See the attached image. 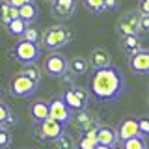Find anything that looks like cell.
Returning <instances> with one entry per match:
<instances>
[{
	"instance_id": "6da1fadb",
	"label": "cell",
	"mask_w": 149,
	"mask_h": 149,
	"mask_svg": "<svg viewBox=\"0 0 149 149\" xmlns=\"http://www.w3.org/2000/svg\"><path fill=\"white\" fill-rule=\"evenodd\" d=\"M125 88V78L114 65L95 69L90 77V91L99 101H116L121 97Z\"/></svg>"
},
{
	"instance_id": "7a4b0ae2",
	"label": "cell",
	"mask_w": 149,
	"mask_h": 149,
	"mask_svg": "<svg viewBox=\"0 0 149 149\" xmlns=\"http://www.w3.org/2000/svg\"><path fill=\"white\" fill-rule=\"evenodd\" d=\"M69 41H73V30L63 24L49 26L41 34V47L47 50H60Z\"/></svg>"
},
{
	"instance_id": "3957f363",
	"label": "cell",
	"mask_w": 149,
	"mask_h": 149,
	"mask_svg": "<svg viewBox=\"0 0 149 149\" xmlns=\"http://www.w3.org/2000/svg\"><path fill=\"white\" fill-rule=\"evenodd\" d=\"M11 54L19 63H36L41 56V47L39 43H32V41H26L21 37V41H17L13 47Z\"/></svg>"
},
{
	"instance_id": "277c9868",
	"label": "cell",
	"mask_w": 149,
	"mask_h": 149,
	"mask_svg": "<svg viewBox=\"0 0 149 149\" xmlns=\"http://www.w3.org/2000/svg\"><path fill=\"white\" fill-rule=\"evenodd\" d=\"M37 86H39V84L30 80L26 74L17 73L15 77L11 78V82H9V93H11L13 97H17V99H26V97H32L37 91Z\"/></svg>"
},
{
	"instance_id": "5b68a950",
	"label": "cell",
	"mask_w": 149,
	"mask_h": 149,
	"mask_svg": "<svg viewBox=\"0 0 149 149\" xmlns=\"http://www.w3.org/2000/svg\"><path fill=\"white\" fill-rule=\"evenodd\" d=\"M43 71L49 74V77H52V78L63 77V74L69 71V62H67V58H65L63 54L52 50V52L45 58V62H43Z\"/></svg>"
},
{
	"instance_id": "8992f818",
	"label": "cell",
	"mask_w": 149,
	"mask_h": 149,
	"mask_svg": "<svg viewBox=\"0 0 149 149\" xmlns=\"http://www.w3.org/2000/svg\"><path fill=\"white\" fill-rule=\"evenodd\" d=\"M49 118L56 119L58 123H62L63 127L73 119V112H71V108H69L67 104H65V101L62 99V95L49 102Z\"/></svg>"
},
{
	"instance_id": "52a82bcc",
	"label": "cell",
	"mask_w": 149,
	"mask_h": 149,
	"mask_svg": "<svg viewBox=\"0 0 149 149\" xmlns=\"http://www.w3.org/2000/svg\"><path fill=\"white\" fill-rule=\"evenodd\" d=\"M62 99L65 101V104L71 108V112L84 110L88 104V93L80 90V88H69L62 93Z\"/></svg>"
},
{
	"instance_id": "ba28073f",
	"label": "cell",
	"mask_w": 149,
	"mask_h": 149,
	"mask_svg": "<svg viewBox=\"0 0 149 149\" xmlns=\"http://www.w3.org/2000/svg\"><path fill=\"white\" fill-rule=\"evenodd\" d=\"M60 134H63V125L52 118H47L41 123H37V136L41 140H52L54 142Z\"/></svg>"
},
{
	"instance_id": "9c48e42d",
	"label": "cell",
	"mask_w": 149,
	"mask_h": 149,
	"mask_svg": "<svg viewBox=\"0 0 149 149\" xmlns=\"http://www.w3.org/2000/svg\"><path fill=\"white\" fill-rule=\"evenodd\" d=\"M118 32L121 36L140 34V11H130L118 21Z\"/></svg>"
},
{
	"instance_id": "30bf717a",
	"label": "cell",
	"mask_w": 149,
	"mask_h": 149,
	"mask_svg": "<svg viewBox=\"0 0 149 149\" xmlns=\"http://www.w3.org/2000/svg\"><path fill=\"white\" fill-rule=\"evenodd\" d=\"M73 114H74L73 121H74V125H77V129L80 130V132H88V130H97L99 129V121L93 118L86 108L78 110V112H73Z\"/></svg>"
},
{
	"instance_id": "8fae6325",
	"label": "cell",
	"mask_w": 149,
	"mask_h": 149,
	"mask_svg": "<svg viewBox=\"0 0 149 149\" xmlns=\"http://www.w3.org/2000/svg\"><path fill=\"white\" fill-rule=\"evenodd\" d=\"M129 65L130 71H134L136 74H149V49H142L134 56H130Z\"/></svg>"
},
{
	"instance_id": "7c38bea8",
	"label": "cell",
	"mask_w": 149,
	"mask_h": 149,
	"mask_svg": "<svg viewBox=\"0 0 149 149\" xmlns=\"http://www.w3.org/2000/svg\"><path fill=\"white\" fill-rule=\"evenodd\" d=\"M134 136H142V134H140V129H138V119H134V118L121 119L119 125H118V138H119V142L129 140V138H134Z\"/></svg>"
},
{
	"instance_id": "4fadbf2b",
	"label": "cell",
	"mask_w": 149,
	"mask_h": 149,
	"mask_svg": "<svg viewBox=\"0 0 149 149\" xmlns=\"http://www.w3.org/2000/svg\"><path fill=\"white\" fill-rule=\"evenodd\" d=\"M52 15L58 19H69L77 11V0H54L52 4Z\"/></svg>"
},
{
	"instance_id": "5bb4252c",
	"label": "cell",
	"mask_w": 149,
	"mask_h": 149,
	"mask_svg": "<svg viewBox=\"0 0 149 149\" xmlns=\"http://www.w3.org/2000/svg\"><path fill=\"white\" fill-rule=\"evenodd\" d=\"M88 62H90V67H93V69H102V67L112 65V56H110V52L106 49L97 47V49H93L90 52Z\"/></svg>"
},
{
	"instance_id": "9a60e30c",
	"label": "cell",
	"mask_w": 149,
	"mask_h": 149,
	"mask_svg": "<svg viewBox=\"0 0 149 149\" xmlns=\"http://www.w3.org/2000/svg\"><path fill=\"white\" fill-rule=\"evenodd\" d=\"M97 142L102 143V146L116 147L118 142H119L118 130H114L112 127H108V125H99V129H97Z\"/></svg>"
},
{
	"instance_id": "2e32d148",
	"label": "cell",
	"mask_w": 149,
	"mask_h": 149,
	"mask_svg": "<svg viewBox=\"0 0 149 149\" xmlns=\"http://www.w3.org/2000/svg\"><path fill=\"white\" fill-rule=\"evenodd\" d=\"M30 118H32V121H34L36 125L49 118V101L37 99V101L32 102L30 104Z\"/></svg>"
},
{
	"instance_id": "e0dca14e",
	"label": "cell",
	"mask_w": 149,
	"mask_h": 149,
	"mask_svg": "<svg viewBox=\"0 0 149 149\" xmlns=\"http://www.w3.org/2000/svg\"><path fill=\"white\" fill-rule=\"evenodd\" d=\"M142 41H140L138 34H132V36H125L123 41H121V50L125 52V56L127 58H130V56H134L138 52V50H142Z\"/></svg>"
},
{
	"instance_id": "ac0fdd59",
	"label": "cell",
	"mask_w": 149,
	"mask_h": 149,
	"mask_svg": "<svg viewBox=\"0 0 149 149\" xmlns=\"http://www.w3.org/2000/svg\"><path fill=\"white\" fill-rule=\"evenodd\" d=\"M19 17L22 19V21H26L28 24H32V22L37 21V17H39V9H37V4L34 0H30V2L22 4L21 8H19Z\"/></svg>"
},
{
	"instance_id": "d6986e66",
	"label": "cell",
	"mask_w": 149,
	"mask_h": 149,
	"mask_svg": "<svg viewBox=\"0 0 149 149\" xmlns=\"http://www.w3.org/2000/svg\"><path fill=\"white\" fill-rule=\"evenodd\" d=\"M17 17H19V9L13 8L8 0H2V2H0V21H2L4 24H8L11 19H17Z\"/></svg>"
},
{
	"instance_id": "ffe728a7",
	"label": "cell",
	"mask_w": 149,
	"mask_h": 149,
	"mask_svg": "<svg viewBox=\"0 0 149 149\" xmlns=\"http://www.w3.org/2000/svg\"><path fill=\"white\" fill-rule=\"evenodd\" d=\"M26 26H28V22L22 21L21 17H17V19H11V21L6 24V30H8L9 36L22 37V34H24V30H26Z\"/></svg>"
},
{
	"instance_id": "44dd1931",
	"label": "cell",
	"mask_w": 149,
	"mask_h": 149,
	"mask_svg": "<svg viewBox=\"0 0 149 149\" xmlns=\"http://www.w3.org/2000/svg\"><path fill=\"white\" fill-rule=\"evenodd\" d=\"M19 73L26 74V77L30 78V80H34L36 84L41 82V71H39V67H37L36 63H22V69Z\"/></svg>"
},
{
	"instance_id": "7402d4cb",
	"label": "cell",
	"mask_w": 149,
	"mask_h": 149,
	"mask_svg": "<svg viewBox=\"0 0 149 149\" xmlns=\"http://www.w3.org/2000/svg\"><path fill=\"white\" fill-rule=\"evenodd\" d=\"M69 69L74 73V74H84L90 69V62H88L86 58H80V56H77V58L71 60V63H69Z\"/></svg>"
},
{
	"instance_id": "603a6c76",
	"label": "cell",
	"mask_w": 149,
	"mask_h": 149,
	"mask_svg": "<svg viewBox=\"0 0 149 149\" xmlns=\"http://www.w3.org/2000/svg\"><path fill=\"white\" fill-rule=\"evenodd\" d=\"M121 149H147L146 138L143 136H134V138L123 140V142H121Z\"/></svg>"
},
{
	"instance_id": "cb8c5ba5",
	"label": "cell",
	"mask_w": 149,
	"mask_h": 149,
	"mask_svg": "<svg viewBox=\"0 0 149 149\" xmlns=\"http://www.w3.org/2000/svg\"><path fill=\"white\" fill-rule=\"evenodd\" d=\"M97 136H90V134H80L77 142V149H95L97 147Z\"/></svg>"
},
{
	"instance_id": "d4e9b609",
	"label": "cell",
	"mask_w": 149,
	"mask_h": 149,
	"mask_svg": "<svg viewBox=\"0 0 149 149\" xmlns=\"http://www.w3.org/2000/svg\"><path fill=\"white\" fill-rule=\"evenodd\" d=\"M84 6H86V9L90 13H93V15H99V13L106 11L104 8V0H82Z\"/></svg>"
},
{
	"instance_id": "484cf974",
	"label": "cell",
	"mask_w": 149,
	"mask_h": 149,
	"mask_svg": "<svg viewBox=\"0 0 149 149\" xmlns=\"http://www.w3.org/2000/svg\"><path fill=\"white\" fill-rule=\"evenodd\" d=\"M15 123V119H13V114L9 112V108L6 104H4L2 101H0V127H9V125Z\"/></svg>"
},
{
	"instance_id": "4316f807",
	"label": "cell",
	"mask_w": 149,
	"mask_h": 149,
	"mask_svg": "<svg viewBox=\"0 0 149 149\" xmlns=\"http://www.w3.org/2000/svg\"><path fill=\"white\" fill-rule=\"evenodd\" d=\"M22 39L32 41V43H39V41H41V32L37 30L34 24H28L26 30H24V34H22Z\"/></svg>"
},
{
	"instance_id": "83f0119b",
	"label": "cell",
	"mask_w": 149,
	"mask_h": 149,
	"mask_svg": "<svg viewBox=\"0 0 149 149\" xmlns=\"http://www.w3.org/2000/svg\"><path fill=\"white\" fill-rule=\"evenodd\" d=\"M54 142H56V147H58V149H74V147H77L74 140L69 136V134H60Z\"/></svg>"
},
{
	"instance_id": "f1b7e54d",
	"label": "cell",
	"mask_w": 149,
	"mask_h": 149,
	"mask_svg": "<svg viewBox=\"0 0 149 149\" xmlns=\"http://www.w3.org/2000/svg\"><path fill=\"white\" fill-rule=\"evenodd\" d=\"M11 146V134L8 127H0V149H6Z\"/></svg>"
},
{
	"instance_id": "f546056e",
	"label": "cell",
	"mask_w": 149,
	"mask_h": 149,
	"mask_svg": "<svg viewBox=\"0 0 149 149\" xmlns=\"http://www.w3.org/2000/svg\"><path fill=\"white\" fill-rule=\"evenodd\" d=\"M138 129H140V134H142V136H147L149 134V119L147 118L138 119Z\"/></svg>"
},
{
	"instance_id": "4dcf8cb0",
	"label": "cell",
	"mask_w": 149,
	"mask_h": 149,
	"mask_svg": "<svg viewBox=\"0 0 149 149\" xmlns=\"http://www.w3.org/2000/svg\"><path fill=\"white\" fill-rule=\"evenodd\" d=\"M140 32H149V15L140 13Z\"/></svg>"
},
{
	"instance_id": "1f68e13d",
	"label": "cell",
	"mask_w": 149,
	"mask_h": 149,
	"mask_svg": "<svg viewBox=\"0 0 149 149\" xmlns=\"http://www.w3.org/2000/svg\"><path fill=\"white\" fill-rule=\"evenodd\" d=\"M138 11L149 15V0H140V2H138Z\"/></svg>"
},
{
	"instance_id": "d6a6232c",
	"label": "cell",
	"mask_w": 149,
	"mask_h": 149,
	"mask_svg": "<svg viewBox=\"0 0 149 149\" xmlns=\"http://www.w3.org/2000/svg\"><path fill=\"white\" fill-rule=\"evenodd\" d=\"M104 8L112 11V9H118L119 8V0H104Z\"/></svg>"
},
{
	"instance_id": "836d02e7",
	"label": "cell",
	"mask_w": 149,
	"mask_h": 149,
	"mask_svg": "<svg viewBox=\"0 0 149 149\" xmlns=\"http://www.w3.org/2000/svg\"><path fill=\"white\" fill-rule=\"evenodd\" d=\"M8 2H9V4H11V6H13V8H17V9H19V8H21V6H22V4H26V2H30V0H8Z\"/></svg>"
},
{
	"instance_id": "e575fe53",
	"label": "cell",
	"mask_w": 149,
	"mask_h": 149,
	"mask_svg": "<svg viewBox=\"0 0 149 149\" xmlns=\"http://www.w3.org/2000/svg\"><path fill=\"white\" fill-rule=\"evenodd\" d=\"M95 149H114V147H112V146H102V143H97Z\"/></svg>"
},
{
	"instance_id": "d590c367",
	"label": "cell",
	"mask_w": 149,
	"mask_h": 149,
	"mask_svg": "<svg viewBox=\"0 0 149 149\" xmlns=\"http://www.w3.org/2000/svg\"><path fill=\"white\" fill-rule=\"evenodd\" d=\"M45 2H47V4H52V2H54V0H45Z\"/></svg>"
}]
</instances>
